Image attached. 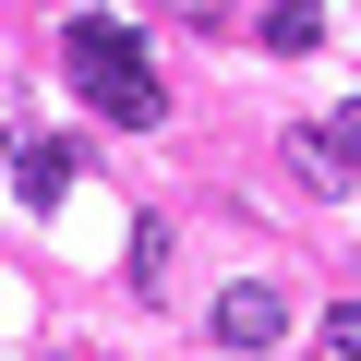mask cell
<instances>
[{"label":"cell","instance_id":"cell-3","mask_svg":"<svg viewBox=\"0 0 361 361\" xmlns=\"http://www.w3.org/2000/svg\"><path fill=\"white\" fill-rule=\"evenodd\" d=\"M73 169H85L73 145H13V193H25V205H61V193H73Z\"/></svg>","mask_w":361,"mask_h":361},{"label":"cell","instance_id":"cell-6","mask_svg":"<svg viewBox=\"0 0 361 361\" xmlns=\"http://www.w3.org/2000/svg\"><path fill=\"white\" fill-rule=\"evenodd\" d=\"M325 361H361V301H337V313H325Z\"/></svg>","mask_w":361,"mask_h":361},{"label":"cell","instance_id":"cell-8","mask_svg":"<svg viewBox=\"0 0 361 361\" xmlns=\"http://www.w3.org/2000/svg\"><path fill=\"white\" fill-rule=\"evenodd\" d=\"M0 157H13V145H0Z\"/></svg>","mask_w":361,"mask_h":361},{"label":"cell","instance_id":"cell-5","mask_svg":"<svg viewBox=\"0 0 361 361\" xmlns=\"http://www.w3.org/2000/svg\"><path fill=\"white\" fill-rule=\"evenodd\" d=\"M289 169L313 180V193H349V180H361V169L337 157V133H289Z\"/></svg>","mask_w":361,"mask_h":361},{"label":"cell","instance_id":"cell-7","mask_svg":"<svg viewBox=\"0 0 361 361\" xmlns=\"http://www.w3.org/2000/svg\"><path fill=\"white\" fill-rule=\"evenodd\" d=\"M325 133H337V157H349V169H361V97H349V109H337V121H325Z\"/></svg>","mask_w":361,"mask_h":361},{"label":"cell","instance_id":"cell-2","mask_svg":"<svg viewBox=\"0 0 361 361\" xmlns=\"http://www.w3.org/2000/svg\"><path fill=\"white\" fill-rule=\"evenodd\" d=\"M61 61L97 85V73H145V37L133 25H109V13H73V37H61Z\"/></svg>","mask_w":361,"mask_h":361},{"label":"cell","instance_id":"cell-1","mask_svg":"<svg viewBox=\"0 0 361 361\" xmlns=\"http://www.w3.org/2000/svg\"><path fill=\"white\" fill-rule=\"evenodd\" d=\"M277 337H289V289H277V277H241V289H217V349H229V361H265Z\"/></svg>","mask_w":361,"mask_h":361},{"label":"cell","instance_id":"cell-4","mask_svg":"<svg viewBox=\"0 0 361 361\" xmlns=\"http://www.w3.org/2000/svg\"><path fill=\"white\" fill-rule=\"evenodd\" d=\"M253 37H265V49H313L325 13H313V0H253Z\"/></svg>","mask_w":361,"mask_h":361}]
</instances>
